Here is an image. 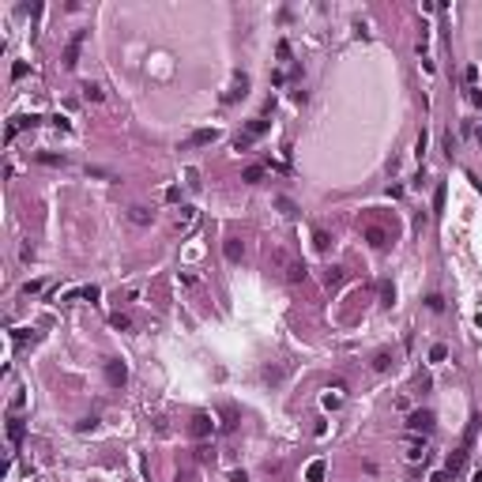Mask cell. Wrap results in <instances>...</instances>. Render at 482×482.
<instances>
[{"instance_id": "cell-3", "label": "cell", "mask_w": 482, "mask_h": 482, "mask_svg": "<svg viewBox=\"0 0 482 482\" xmlns=\"http://www.w3.org/2000/svg\"><path fill=\"white\" fill-rule=\"evenodd\" d=\"M433 430V411H411L407 414V433H430Z\"/></svg>"}, {"instance_id": "cell-7", "label": "cell", "mask_w": 482, "mask_h": 482, "mask_svg": "<svg viewBox=\"0 0 482 482\" xmlns=\"http://www.w3.org/2000/svg\"><path fill=\"white\" fill-rule=\"evenodd\" d=\"M105 381H110L113 388H121V384L128 381V369H124V362H105Z\"/></svg>"}, {"instance_id": "cell-18", "label": "cell", "mask_w": 482, "mask_h": 482, "mask_svg": "<svg viewBox=\"0 0 482 482\" xmlns=\"http://www.w3.org/2000/svg\"><path fill=\"white\" fill-rule=\"evenodd\" d=\"M79 91H83V102H102V87L98 83H83Z\"/></svg>"}, {"instance_id": "cell-8", "label": "cell", "mask_w": 482, "mask_h": 482, "mask_svg": "<svg viewBox=\"0 0 482 482\" xmlns=\"http://www.w3.org/2000/svg\"><path fill=\"white\" fill-rule=\"evenodd\" d=\"M467 460H471V448H456V452H452V456H448L445 471H448V475H460V471L467 467Z\"/></svg>"}, {"instance_id": "cell-40", "label": "cell", "mask_w": 482, "mask_h": 482, "mask_svg": "<svg viewBox=\"0 0 482 482\" xmlns=\"http://www.w3.org/2000/svg\"><path fill=\"white\" fill-rule=\"evenodd\" d=\"M430 482H452L448 471H437V475H430Z\"/></svg>"}, {"instance_id": "cell-9", "label": "cell", "mask_w": 482, "mask_h": 482, "mask_svg": "<svg viewBox=\"0 0 482 482\" xmlns=\"http://www.w3.org/2000/svg\"><path fill=\"white\" fill-rule=\"evenodd\" d=\"M219 140V128H196L189 136V147H207V143H215Z\"/></svg>"}, {"instance_id": "cell-37", "label": "cell", "mask_w": 482, "mask_h": 482, "mask_svg": "<svg viewBox=\"0 0 482 482\" xmlns=\"http://www.w3.org/2000/svg\"><path fill=\"white\" fill-rule=\"evenodd\" d=\"M211 456H215V452H211V448H196V460H200V464H207Z\"/></svg>"}, {"instance_id": "cell-26", "label": "cell", "mask_w": 482, "mask_h": 482, "mask_svg": "<svg viewBox=\"0 0 482 482\" xmlns=\"http://www.w3.org/2000/svg\"><path fill=\"white\" fill-rule=\"evenodd\" d=\"M381 302H384V305L396 302V290H392V283H381Z\"/></svg>"}, {"instance_id": "cell-24", "label": "cell", "mask_w": 482, "mask_h": 482, "mask_svg": "<svg viewBox=\"0 0 482 482\" xmlns=\"http://www.w3.org/2000/svg\"><path fill=\"white\" fill-rule=\"evenodd\" d=\"M433 211H445V185L433 189Z\"/></svg>"}, {"instance_id": "cell-16", "label": "cell", "mask_w": 482, "mask_h": 482, "mask_svg": "<svg viewBox=\"0 0 482 482\" xmlns=\"http://www.w3.org/2000/svg\"><path fill=\"white\" fill-rule=\"evenodd\" d=\"M241 253H245V245H241L237 237H230L226 245H223V256H226V260H241Z\"/></svg>"}, {"instance_id": "cell-31", "label": "cell", "mask_w": 482, "mask_h": 482, "mask_svg": "<svg viewBox=\"0 0 482 482\" xmlns=\"http://www.w3.org/2000/svg\"><path fill=\"white\" fill-rule=\"evenodd\" d=\"M26 72H31V68H26V61H15V64H12V79H23Z\"/></svg>"}, {"instance_id": "cell-19", "label": "cell", "mask_w": 482, "mask_h": 482, "mask_svg": "<svg viewBox=\"0 0 482 482\" xmlns=\"http://www.w3.org/2000/svg\"><path fill=\"white\" fill-rule=\"evenodd\" d=\"M110 324L117 328V332H128V328H132V316H128V313H113V316H110Z\"/></svg>"}, {"instance_id": "cell-28", "label": "cell", "mask_w": 482, "mask_h": 482, "mask_svg": "<svg viewBox=\"0 0 482 482\" xmlns=\"http://www.w3.org/2000/svg\"><path fill=\"white\" fill-rule=\"evenodd\" d=\"M192 223H196V211H192V207H181V223H177V226H192Z\"/></svg>"}, {"instance_id": "cell-39", "label": "cell", "mask_w": 482, "mask_h": 482, "mask_svg": "<svg viewBox=\"0 0 482 482\" xmlns=\"http://www.w3.org/2000/svg\"><path fill=\"white\" fill-rule=\"evenodd\" d=\"M23 403H26V396H23V392H15V396H12V411H19Z\"/></svg>"}, {"instance_id": "cell-11", "label": "cell", "mask_w": 482, "mask_h": 482, "mask_svg": "<svg viewBox=\"0 0 482 482\" xmlns=\"http://www.w3.org/2000/svg\"><path fill=\"white\" fill-rule=\"evenodd\" d=\"M23 433H26L23 418H19V414H12V418H8V441H12V445H19V441H23Z\"/></svg>"}, {"instance_id": "cell-34", "label": "cell", "mask_w": 482, "mask_h": 482, "mask_svg": "<svg viewBox=\"0 0 482 482\" xmlns=\"http://www.w3.org/2000/svg\"><path fill=\"white\" fill-rule=\"evenodd\" d=\"M279 377H283V373H279V369H275V365H267V369H264V381H272V384H275Z\"/></svg>"}, {"instance_id": "cell-21", "label": "cell", "mask_w": 482, "mask_h": 482, "mask_svg": "<svg viewBox=\"0 0 482 482\" xmlns=\"http://www.w3.org/2000/svg\"><path fill=\"white\" fill-rule=\"evenodd\" d=\"M324 283H328V286H339V283H343V267H328V272H324Z\"/></svg>"}, {"instance_id": "cell-1", "label": "cell", "mask_w": 482, "mask_h": 482, "mask_svg": "<svg viewBox=\"0 0 482 482\" xmlns=\"http://www.w3.org/2000/svg\"><path fill=\"white\" fill-rule=\"evenodd\" d=\"M272 260L283 267V279H286V283H305V275H309V272H305V264H302V260H294L286 249H275Z\"/></svg>"}, {"instance_id": "cell-20", "label": "cell", "mask_w": 482, "mask_h": 482, "mask_svg": "<svg viewBox=\"0 0 482 482\" xmlns=\"http://www.w3.org/2000/svg\"><path fill=\"white\" fill-rule=\"evenodd\" d=\"M42 166H64V155H49V151H42V155H34Z\"/></svg>"}, {"instance_id": "cell-14", "label": "cell", "mask_w": 482, "mask_h": 482, "mask_svg": "<svg viewBox=\"0 0 482 482\" xmlns=\"http://www.w3.org/2000/svg\"><path fill=\"white\" fill-rule=\"evenodd\" d=\"M241 181H245V185H260V181H264V166H245V173H241Z\"/></svg>"}, {"instance_id": "cell-32", "label": "cell", "mask_w": 482, "mask_h": 482, "mask_svg": "<svg viewBox=\"0 0 482 482\" xmlns=\"http://www.w3.org/2000/svg\"><path fill=\"white\" fill-rule=\"evenodd\" d=\"M79 298H87V302H98V286H83Z\"/></svg>"}, {"instance_id": "cell-33", "label": "cell", "mask_w": 482, "mask_h": 482, "mask_svg": "<svg viewBox=\"0 0 482 482\" xmlns=\"http://www.w3.org/2000/svg\"><path fill=\"white\" fill-rule=\"evenodd\" d=\"M279 211H283V215H298V211H294V204H290L286 196H279Z\"/></svg>"}, {"instance_id": "cell-36", "label": "cell", "mask_w": 482, "mask_h": 482, "mask_svg": "<svg viewBox=\"0 0 482 482\" xmlns=\"http://www.w3.org/2000/svg\"><path fill=\"white\" fill-rule=\"evenodd\" d=\"M42 290V283H38V279H31V283H23V294H38Z\"/></svg>"}, {"instance_id": "cell-10", "label": "cell", "mask_w": 482, "mask_h": 482, "mask_svg": "<svg viewBox=\"0 0 482 482\" xmlns=\"http://www.w3.org/2000/svg\"><path fill=\"white\" fill-rule=\"evenodd\" d=\"M422 448H426V445H422V433H411V437H407V460H411V464H418V460L426 456Z\"/></svg>"}, {"instance_id": "cell-23", "label": "cell", "mask_w": 482, "mask_h": 482, "mask_svg": "<svg viewBox=\"0 0 482 482\" xmlns=\"http://www.w3.org/2000/svg\"><path fill=\"white\" fill-rule=\"evenodd\" d=\"M388 365H392V358H388V351H381L377 358H373V369H377V373H384V369H388Z\"/></svg>"}, {"instance_id": "cell-22", "label": "cell", "mask_w": 482, "mask_h": 482, "mask_svg": "<svg viewBox=\"0 0 482 482\" xmlns=\"http://www.w3.org/2000/svg\"><path fill=\"white\" fill-rule=\"evenodd\" d=\"M313 245H316V249H320V253H324V249L332 245V237H328L324 230H313Z\"/></svg>"}, {"instance_id": "cell-29", "label": "cell", "mask_w": 482, "mask_h": 482, "mask_svg": "<svg viewBox=\"0 0 482 482\" xmlns=\"http://www.w3.org/2000/svg\"><path fill=\"white\" fill-rule=\"evenodd\" d=\"M162 200H166V204H177V200H181V189H177V185H170L166 192H162Z\"/></svg>"}, {"instance_id": "cell-5", "label": "cell", "mask_w": 482, "mask_h": 482, "mask_svg": "<svg viewBox=\"0 0 482 482\" xmlns=\"http://www.w3.org/2000/svg\"><path fill=\"white\" fill-rule=\"evenodd\" d=\"M83 38H87V31H75V34H72L68 49H64V68H75V64H79V49H83Z\"/></svg>"}, {"instance_id": "cell-12", "label": "cell", "mask_w": 482, "mask_h": 482, "mask_svg": "<svg viewBox=\"0 0 482 482\" xmlns=\"http://www.w3.org/2000/svg\"><path fill=\"white\" fill-rule=\"evenodd\" d=\"M324 475H328V464H324V460H313V464L305 467V482H324Z\"/></svg>"}, {"instance_id": "cell-13", "label": "cell", "mask_w": 482, "mask_h": 482, "mask_svg": "<svg viewBox=\"0 0 482 482\" xmlns=\"http://www.w3.org/2000/svg\"><path fill=\"white\" fill-rule=\"evenodd\" d=\"M267 128H272V121H267V117H253V121H249V128H245V136L260 140V136H264Z\"/></svg>"}, {"instance_id": "cell-27", "label": "cell", "mask_w": 482, "mask_h": 482, "mask_svg": "<svg viewBox=\"0 0 482 482\" xmlns=\"http://www.w3.org/2000/svg\"><path fill=\"white\" fill-rule=\"evenodd\" d=\"M426 305H430L433 313H441V309H445V298H441V294H430V298H426Z\"/></svg>"}, {"instance_id": "cell-6", "label": "cell", "mask_w": 482, "mask_h": 482, "mask_svg": "<svg viewBox=\"0 0 482 482\" xmlns=\"http://www.w3.org/2000/svg\"><path fill=\"white\" fill-rule=\"evenodd\" d=\"M192 437H211V430H215V422H211V414H204V411H200V414H192Z\"/></svg>"}, {"instance_id": "cell-4", "label": "cell", "mask_w": 482, "mask_h": 482, "mask_svg": "<svg viewBox=\"0 0 482 482\" xmlns=\"http://www.w3.org/2000/svg\"><path fill=\"white\" fill-rule=\"evenodd\" d=\"M245 94H249V75H234V83H230V91L223 94V105H234L237 98H245Z\"/></svg>"}, {"instance_id": "cell-15", "label": "cell", "mask_w": 482, "mask_h": 482, "mask_svg": "<svg viewBox=\"0 0 482 482\" xmlns=\"http://www.w3.org/2000/svg\"><path fill=\"white\" fill-rule=\"evenodd\" d=\"M478 426H482V418L475 414V418L467 422V433H464V448H475V437H478Z\"/></svg>"}, {"instance_id": "cell-17", "label": "cell", "mask_w": 482, "mask_h": 482, "mask_svg": "<svg viewBox=\"0 0 482 482\" xmlns=\"http://www.w3.org/2000/svg\"><path fill=\"white\" fill-rule=\"evenodd\" d=\"M128 219H132L136 226H147L151 219H155V211H147V207H132V211H128Z\"/></svg>"}, {"instance_id": "cell-38", "label": "cell", "mask_w": 482, "mask_h": 482, "mask_svg": "<svg viewBox=\"0 0 482 482\" xmlns=\"http://www.w3.org/2000/svg\"><path fill=\"white\" fill-rule=\"evenodd\" d=\"M339 403H343L339 396H324V407H328V411H335V407H339Z\"/></svg>"}, {"instance_id": "cell-35", "label": "cell", "mask_w": 482, "mask_h": 482, "mask_svg": "<svg viewBox=\"0 0 482 482\" xmlns=\"http://www.w3.org/2000/svg\"><path fill=\"white\" fill-rule=\"evenodd\" d=\"M15 136H19V121H12V124H8V132H4V140H8V143H12Z\"/></svg>"}, {"instance_id": "cell-25", "label": "cell", "mask_w": 482, "mask_h": 482, "mask_svg": "<svg viewBox=\"0 0 482 482\" xmlns=\"http://www.w3.org/2000/svg\"><path fill=\"white\" fill-rule=\"evenodd\" d=\"M445 358H448V346H441V343L430 346V362H445Z\"/></svg>"}, {"instance_id": "cell-2", "label": "cell", "mask_w": 482, "mask_h": 482, "mask_svg": "<svg viewBox=\"0 0 482 482\" xmlns=\"http://www.w3.org/2000/svg\"><path fill=\"white\" fill-rule=\"evenodd\" d=\"M362 237L369 241L373 249H388L392 230H388V226H381V223H362Z\"/></svg>"}, {"instance_id": "cell-30", "label": "cell", "mask_w": 482, "mask_h": 482, "mask_svg": "<svg viewBox=\"0 0 482 482\" xmlns=\"http://www.w3.org/2000/svg\"><path fill=\"white\" fill-rule=\"evenodd\" d=\"M253 147V136H245V132H241V136L234 140V151H249Z\"/></svg>"}]
</instances>
